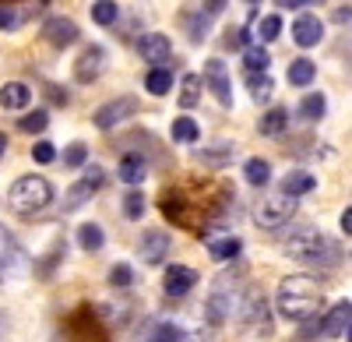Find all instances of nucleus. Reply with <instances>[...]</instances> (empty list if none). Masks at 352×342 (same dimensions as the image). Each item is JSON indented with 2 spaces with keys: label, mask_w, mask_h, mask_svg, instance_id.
Wrapping results in <instances>:
<instances>
[{
  "label": "nucleus",
  "mask_w": 352,
  "mask_h": 342,
  "mask_svg": "<svg viewBox=\"0 0 352 342\" xmlns=\"http://www.w3.org/2000/svg\"><path fill=\"white\" fill-rule=\"evenodd\" d=\"M324 307V286L317 275H289L278 286V314L285 321H314Z\"/></svg>",
  "instance_id": "f257e3e1"
},
{
  "label": "nucleus",
  "mask_w": 352,
  "mask_h": 342,
  "mask_svg": "<svg viewBox=\"0 0 352 342\" xmlns=\"http://www.w3.org/2000/svg\"><path fill=\"white\" fill-rule=\"evenodd\" d=\"M53 202V184L46 177H21L8 191V205L18 215H36Z\"/></svg>",
  "instance_id": "f03ea898"
},
{
  "label": "nucleus",
  "mask_w": 352,
  "mask_h": 342,
  "mask_svg": "<svg viewBox=\"0 0 352 342\" xmlns=\"http://www.w3.org/2000/svg\"><path fill=\"white\" fill-rule=\"evenodd\" d=\"M285 254L289 258H328L331 261V254H335V244L317 230V226H300V230H292L285 237Z\"/></svg>",
  "instance_id": "7ed1b4c3"
},
{
  "label": "nucleus",
  "mask_w": 352,
  "mask_h": 342,
  "mask_svg": "<svg viewBox=\"0 0 352 342\" xmlns=\"http://www.w3.org/2000/svg\"><path fill=\"white\" fill-rule=\"evenodd\" d=\"M296 209H300V197L278 191L272 197H261V202L254 205V222L264 226V230H275V226H285L292 215H296Z\"/></svg>",
  "instance_id": "20e7f679"
},
{
  "label": "nucleus",
  "mask_w": 352,
  "mask_h": 342,
  "mask_svg": "<svg viewBox=\"0 0 352 342\" xmlns=\"http://www.w3.org/2000/svg\"><path fill=\"white\" fill-rule=\"evenodd\" d=\"M240 303H243V290L232 286V279H219L208 300H204V314H208V321H226L232 314H240Z\"/></svg>",
  "instance_id": "39448f33"
},
{
  "label": "nucleus",
  "mask_w": 352,
  "mask_h": 342,
  "mask_svg": "<svg viewBox=\"0 0 352 342\" xmlns=\"http://www.w3.org/2000/svg\"><path fill=\"white\" fill-rule=\"evenodd\" d=\"M134 113H138V99L134 96H120V99H109L106 106H99L92 120H96L99 131H113L120 120H131Z\"/></svg>",
  "instance_id": "423d86ee"
},
{
  "label": "nucleus",
  "mask_w": 352,
  "mask_h": 342,
  "mask_svg": "<svg viewBox=\"0 0 352 342\" xmlns=\"http://www.w3.org/2000/svg\"><path fill=\"white\" fill-rule=\"evenodd\" d=\"M106 184V173H102V166H85V180H78L71 191H67V202H64V212H74L81 209L88 197H92L99 187Z\"/></svg>",
  "instance_id": "0eeeda50"
},
{
  "label": "nucleus",
  "mask_w": 352,
  "mask_h": 342,
  "mask_svg": "<svg viewBox=\"0 0 352 342\" xmlns=\"http://www.w3.org/2000/svg\"><path fill=\"white\" fill-rule=\"evenodd\" d=\"M204 85H208V92L222 103V106H232V81H229V71L219 56H212L208 64H204Z\"/></svg>",
  "instance_id": "6e6552de"
},
{
  "label": "nucleus",
  "mask_w": 352,
  "mask_h": 342,
  "mask_svg": "<svg viewBox=\"0 0 352 342\" xmlns=\"http://www.w3.org/2000/svg\"><path fill=\"white\" fill-rule=\"evenodd\" d=\"M43 39L50 43V46H56V50H67V46H74L78 43V25L71 21V18H46L43 21Z\"/></svg>",
  "instance_id": "1a4fd4ad"
},
{
  "label": "nucleus",
  "mask_w": 352,
  "mask_h": 342,
  "mask_svg": "<svg viewBox=\"0 0 352 342\" xmlns=\"http://www.w3.org/2000/svg\"><path fill=\"white\" fill-rule=\"evenodd\" d=\"M102 71H106V50H102V46H88V50L78 56V64H74V78H78L81 85H92Z\"/></svg>",
  "instance_id": "9d476101"
},
{
  "label": "nucleus",
  "mask_w": 352,
  "mask_h": 342,
  "mask_svg": "<svg viewBox=\"0 0 352 342\" xmlns=\"http://www.w3.org/2000/svg\"><path fill=\"white\" fill-rule=\"evenodd\" d=\"M194 286H197V272L187 268V265H169L166 275H162V290H166V297H187Z\"/></svg>",
  "instance_id": "9b49d317"
},
{
  "label": "nucleus",
  "mask_w": 352,
  "mask_h": 342,
  "mask_svg": "<svg viewBox=\"0 0 352 342\" xmlns=\"http://www.w3.org/2000/svg\"><path fill=\"white\" fill-rule=\"evenodd\" d=\"M138 53H141V61H148V64H166L169 56H173V43L162 36V32H144L138 39Z\"/></svg>",
  "instance_id": "f8f14e48"
},
{
  "label": "nucleus",
  "mask_w": 352,
  "mask_h": 342,
  "mask_svg": "<svg viewBox=\"0 0 352 342\" xmlns=\"http://www.w3.org/2000/svg\"><path fill=\"white\" fill-rule=\"evenodd\" d=\"M349 325H352V303L342 300V303H335L328 314H324V321L317 325V335H320V339H335V335H342Z\"/></svg>",
  "instance_id": "ddd939ff"
},
{
  "label": "nucleus",
  "mask_w": 352,
  "mask_h": 342,
  "mask_svg": "<svg viewBox=\"0 0 352 342\" xmlns=\"http://www.w3.org/2000/svg\"><path fill=\"white\" fill-rule=\"evenodd\" d=\"M292 39H296V46H317L320 39H324V25H320L317 14H300L296 21H292Z\"/></svg>",
  "instance_id": "4468645a"
},
{
  "label": "nucleus",
  "mask_w": 352,
  "mask_h": 342,
  "mask_svg": "<svg viewBox=\"0 0 352 342\" xmlns=\"http://www.w3.org/2000/svg\"><path fill=\"white\" fill-rule=\"evenodd\" d=\"M67 328L78 335V342H102V339H106V332L99 328V318H96L88 307H81V310H78V314L67 321Z\"/></svg>",
  "instance_id": "2eb2a0df"
},
{
  "label": "nucleus",
  "mask_w": 352,
  "mask_h": 342,
  "mask_svg": "<svg viewBox=\"0 0 352 342\" xmlns=\"http://www.w3.org/2000/svg\"><path fill=\"white\" fill-rule=\"evenodd\" d=\"M169 247H173V240L166 237V233H148L141 240V247H138V258L144 261V265H162L166 261V254H169Z\"/></svg>",
  "instance_id": "dca6fc26"
},
{
  "label": "nucleus",
  "mask_w": 352,
  "mask_h": 342,
  "mask_svg": "<svg viewBox=\"0 0 352 342\" xmlns=\"http://www.w3.org/2000/svg\"><path fill=\"white\" fill-rule=\"evenodd\" d=\"M194 156H197V162H204V166L222 169L226 162H232V156H236V145H232V141H215V145H204V149H197Z\"/></svg>",
  "instance_id": "f3484780"
},
{
  "label": "nucleus",
  "mask_w": 352,
  "mask_h": 342,
  "mask_svg": "<svg viewBox=\"0 0 352 342\" xmlns=\"http://www.w3.org/2000/svg\"><path fill=\"white\" fill-rule=\"evenodd\" d=\"M32 103V89H28L25 81H8L4 89H0V106L4 109H25Z\"/></svg>",
  "instance_id": "a211bd4d"
},
{
  "label": "nucleus",
  "mask_w": 352,
  "mask_h": 342,
  "mask_svg": "<svg viewBox=\"0 0 352 342\" xmlns=\"http://www.w3.org/2000/svg\"><path fill=\"white\" fill-rule=\"evenodd\" d=\"M144 177H148V159H144V156H124L120 159V180L124 184H131V187H138Z\"/></svg>",
  "instance_id": "6ab92c4d"
},
{
  "label": "nucleus",
  "mask_w": 352,
  "mask_h": 342,
  "mask_svg": "<svg viewBox=\"0 0 352 342\" xmlns=\"http://www.w3.org/2000/svg\"><path fill=\"white\" fill-rule=\"evenodd\" d=\"M247 89H250L254 103H268L275 92V81L268 78V71H247Z\"/></svg>",
  "instance_id": "aec40b11"
},
{
  "label": "nucleus",
  "mask_w": 352,
  "mask_h": 342,
  "mask_svg": "<svg viewBox=\"0 0 352 342\" xmlns=\"http://www.w3.org/2000/svg\"><path fill=\"white\" fill-rule=\"evenodd\" d=\"M240 250H243L240 237H222V240H208V254H212L215 261H236V258H240Z\"/></svg>",
  "instance_id": "412c9836"
},
{
  "label": "nucleus",
  "mask_w": 352,
  "mask_h": 342,
  "mask_svg": "<svg viewBox=\"0 0 352 342\" xmlns=\"http://www.w3.org/2000/svg\"><path fill=\"white\" fill-rule=\"evenodd\" d=\"M257 127H261V134H264V138H278V134L289 127V109H278V106H275V109H268V113L261 117V124H257Z\"/></svg>",
  "instance_id": "4be33fe9"
},
{
  "label": "nucleus",
  "mask_w": 352,
  "mask_h": 342,
  "mask_svg": "<svg viewBox=\"0 0 352 342\" xmlns=\"http://www.w3.org/2000/svg\"><path fill=\"white\" fill-rule=\"evenodd\" d=\"M78 244H81V250H88V254L102 250V244H106L102 226H96V222H85V226H78Z\"/></svg>",
  "instance_id": "5701e85b"
},
{
  "label": "nucleus",
  "mask_w": 352,
  "mask_h": 342,
  "mask_svg": "<svg viewBox=\"0 0 352 342\" xmlns=\"http://www.w3.org/2000/svg\"><path fill=\"white\" fill-rule=\"evenodd\" d=\"M144 89H148L152 96H166L169 89H173V74L159 64V67H152L148 74H144Z\"/></svg>",
  "instance_id": "b1692460"
},
{
  "label": "nucleus",
  "mask_w": 352,
  "mask_h": 342,
  "mask_svg": "<svg viewBox=\"0 0 352 342\" xmlns=\"http://www.w3.org/2000/svg\"><path fill=\"white\" fill-rule=\"evenodd\" d=\"M243 177H247V184L264 187V184L272 180V166H268V159H247V166H243Z\"/></svg>",
  "instance_id": "393cba45"
},
{
  "label": "nucleus",
  "mask_w": 352,
  "mask_h": 342,
  "mask_svg": "<svg viewBox=\"0 0 352 342\" xmlns=\"http://www.w3.org/2000/svg\"><path fill=\"white\" fill-rule=\"evenodd\" d=\"M116 18H120V4H116V0H96L92 4V21L96 25L109 28V25H116Z\"/></svg>",
  "instance_id": "a878e982"
},
{
  "label": "nucleus",
  "mask_w": 352,
  "mask_h": 342,
  "mask_svg": "<svg viewBox=\"0 0 352 342\" xmlns=\"http://www.w3.org/2000/svg\"><path fill=\"white\" fill-rule=\"evenodd\" d=\"M201 74H184V85H180V106L184 109H194L197 99H201Z\"/></svg>",
  "instance_id": "bb28decb"
},
{
  "label": "nucleus",
  "mask_w": 352,
  "mask_h": 342,
  "mask_svg": "<svg viewBox=\"0 0 352 342\" xmlns=\"http://www.w3.org/2000/svg\"><path fill=\"white\" fill-rule=\"evenodd\" d=\"M314 74H317V67H314V61H307V56H300V61H292L289 64V85H310L314 81Z\"/></svg>",
  "instance_id": "cd10ccee"
},
{
  "label": "nucleus",
  "mask_w": 352,
  "mask_h": 342,
  "mask_svg": "<svg viewBox=\"0 0 352 342\" xmlns=\"http://www.w3.org/2000/svg\"><path fill=\"white\" fill-rule=\"evenodd\" d=\"M148 339L152 342H187V332L180 325H173V321H159V325H152Z\"/></svg>",
  "instance_id": "c85d7f7f"
},
{
  "label": "nucleus",
  "mask_w": 352,
  "mask_h": 342,
  "mask_svg": "<svg viewBox=\"0 0 352 342\" xmlns=\"http://www.w3.org/2000/svg\"><path fill=\"white\" fill-rule=\"evenodd\" d=\"M21 261V250H18V244L4 233V230H0V275H4L8 268H14Z\"/></svg>",
  "instance_id": "c756f323"
},
{
  "label": "nucleus",
  "mask_w": 352,
  "mask_h": 342,
  "mask_svg": "<svg viewBox=\"0 0 352 342\" xmlns=\"http://www.w3.org/2000/svg\"><path fill=\"white\" fill-rule=\"evenodd\" d=\"M314 187H317V177H310V173H289V177L282 180V191H285V194H296V197H300V194H310Z\"/></svg>",
  "instance_id": "7c9ffc66"
},
{
  "label": "nucleus",
  "mask_w": 352,
  "mask_h": 342,
  "mask_svg": "<svg viewBox=\"0 0 352 342\" xmlns=\"http://www.w3.org/2000/svg\"><path fill=\"white\" fill-rule=\"evenodd\" d=\"M324 109H328V99L320 96V92H310V96H303V103H300V113L307 120H320L324 117Z\"/></svg>",
  "instance_id": "2f4dec72"
},
{
  "label": "nucleus",
  "mask_w": 352,
  "mask_h": 342,
  "mask_svg": "<svg viewBox=\"0 0 352 342\" xmlns=\"http://www.w3.org/2000/svg\"><path fill=\"white\" fill-rule=\"evenodd\" d=\"M243 64H247V71H268L272 56L264 46H243Z\"/></svg>",
  "instance_id": "473e14b6"
},
{
  "label": "nucleus",
  "mask_w": 352,
  "mask_h": 342,
  "mask_svg": "<svg viewBox=\"0 0 352 342\" xmlns=\"http://www.w3.org/2000/svg\"><path fill=\"white\" fill-rule=\"evenodd\" d=\"M169 134H173V141H197V138H201V127H197L190 117H176Z\"/></svg>",
  "instance_id": "72a5a7b5"
},
{
  "label": "nucleus",
  "mask_w": 352,
  "mask_h": 342,
  "mask_svg": "<svg viewBox=\"0 0 352 342\" xmlns=\"http://www.w3.org/2000/svg\"><path fill=\"white\" fill-rule=\"evenodd\" d=\"M46 124H50V113H46V109H36V113H25L18 127H21L25 134H39V131H46Z\"/></svg>",
  "instance_id": "f704fd0d"
},
{
  "label": "nucleus",
  "mask_w": 352,
  "mask_h": 342,
  "mask_svg": "<svg viewBox=\"0 0 352 342\" xmlns=\"http://www.w3.org/2000/svg\"><path fill=\"white\" fill-rule=\"evenodd\" d=\"M278 32H282V18H278V14L261 18V25H257V36H261V43H275V39H278Z\"/></svg>",
  "instance_id": "c9c22d12"
},
{
  "label": "nucleus",
  "mask_w": 352,
  "mask_h": 342,
  "mask_svg": "<svg viewBox=\"0 0 352 342\" xmlns=\"http://www.w3.org/2000/svg\"><path fill=\"white\" fill-rule=\"evenodd\" d=\"M208 25H212V18L204 14V11H197V14H187V28H190V39H194V43H201L204 36H208Z\"/></svg>",
  "instance_id": "e433bc0d"
},
{
  "label": "nucleus",
  "mask_w": 352,
  "mask_h": 342,
  "mask_svg": "<svg viewBox=\"0 0 352 342\" xmlns=\"http://www.w3.org/2000/svg\"><path fill=\"white\" fill-rule=\"evenodd\" d=\"M25 18H28V14L18 11V8H0V32H14Z\"/></svg>",
  "instance_id": "4c0bfd02"
},
{
  "label": "nucleus",
  "mask_w": 352,
  "mask_h": 342,
  "mask_svg": "<svg viewBox=\"0 0 352 342\" xmlns=\"http://www.w3.org/2000/svg\"><path fill=\"white\" fill-rule=\"evenodd\" d=\"M109 282L116 290H127L131 282H134V272H131V265H113L109 268Z\"/></svg>",
  "instance_id": "58836bf2"
},
{
  "label": "nucleus",
  "mask_w": 352,
  "mask_h": 342,
  "mask_svg": "<svg viewBox=\"0 0 352 342\" xmlns=\"http://www.w3.org/2000/svg\"><path fill=\"white\" fill-rule=\"evenodd\" d=\"M85 159H88V149L81 145V141H74V145L64 152V166H67V169H81Z\"/></svg>",
  "instance_id": "ea45409f"
},
{
  "label": "nucleus",
  "mask_w": 352,
  "mask_h": 342,
  "mask_svg": "<svg viewBox=\"0 0 352 342\" xmlns=\"http://www.w3.org/2000/svg\"><path fill=\"white\" fill-rule=\"evenodd\" d=\"M124 212H127V219H141L144 215V194L141 191H131L124 197Z\"/></svg>",
  "instance_id": "a19ab883"
},
{
  "label": "nucleus",
  "mask_w": 352,
  "mask_h": 342,
  "mask_svg": "<svg viewBox=\"0 0 352 342\" xmlns=\"http://www.w3.org/2000/svg\"><path fill=\"white\" fill-rule=\"evenodd\" d=\"M32 159H36V162H53V159H56V149L50 145V141H36Z\"/></svg>",
  "instance_id": "79ce46f5"
},
{
  "label": "nucleus",
  "mask_w": 352,
  "mask_h": 342,
  "mask_svg": "<svg viewBox=\"0 0 352 342\" xmlns=\"http://www.w3.org/2000/svg\"><path fill=\"white\" fill-rule=\"evenodd\" d=\"M226 46L232 50V46H236V50H243V46H250V32H247V28H236V32H229V39H226Z\"/></svg>",
  "instance_id": "37998d69"
},
{
  "label": "nucleus",
  "mask_w": 352,
  "mask_h": 342,
  "mask_svg": "<svg viewBox=\"0 0 352 342\" xmlns=\"http://www.w3.org/2000/svg\"><path fill=\"white\" fill-rule=\"evenodd\" d=\"M222 8H226V0H204V14H208V18H215V14H222Z\"/></svg>",
  "instance_id": "c03bdc74"
},
{
  "label": "nucleus",
  "mask_w": 352,
  "mask_h": 342,
  "mask_svg": "<svg viewBox=\"0 0 352 342\" xmlns=\"http://www.w3.org/2000/svg\"><path fill=\"white\" fill-rule=\"evenodd\" d=\"M278 8H310V4H324V0H275Z\"/></svg>",
  "instance_id": "a18cd8bd"
},
{
  "label": "nucleus",
  "mask_w": 352,
  "mask_h": 342,
  "mask_svg": "<svg viewBox=\"0 0 352 342\" xmlns=\"http://www.w3.org/2000/svg\"><path fill=\"white\" fill-rule=\"evenodd\" d=\"M335 21L338 25H352V8H338L335 11Z\"/></svg>",
  "instance_id": "49530a36"
},
{
  "label": "nucleus",
  "mask_w": 352,
  "mask_h": 342,
  "mask_svg": "<svg viewBox=\"0 0 352 342\" xmlns=\"http://www.w3.org/2000/svg\"><path fill=\"white\" fill-rule=\"evenodd\" d=\"M342 230H345V233H352V209H345V212H342Z\"/></svg>",
  "instance_id": "de8ad7c7"
},
{
  "label": "nucleus",
  "mask_w": 352,
  "mask_h": 342,
  "mask_svg": "<svg viewBox=\"0 0 352 342\" xmlns=\"http://www.w3.org/2000/svg\"><path fill=\"white\" fill-rule=\"evenodd\" d=\"M50 96H53L56 103H67V92H60V89H50Z\"/></svg>",
  "instance_id": "09e8293b"
},
{
  "label": "nucleus",
  "mask_w": 352,
  "mask_h": 342,
  "mask_svg": "<svg viewBox=\"0 0 352 342\" xmlns=\"http://www.w3.org/2000/svg\"><path fill=\"white\" fill-rule=\"evenodd\" d=\"M8 152V134H0V156Z\"/></svg>",
  "instance_id": "8fccbe9b"
},
{
  "label": "nucleus",
  "mask_w": 352,
  "mask_h": 342,
  "mask_svg": "<svg viewBox=\"0 0 352 342\" xmlns=\"http://www.w3.org/2000/svg\"><path fill=\"white\" fill-rule=\"evenodd\" d=\"M4 332H8V318H4V314H0V335H4Z\"/></svg>",
  "instance_id": "3c124183"
},
{
  "label": "nucleus",
  "mask_w": 352,
  "mask_h": 342,
  "mask_svg": "<svg viewBox=\"0 0 352 342\" xmlns=\"http://www.w3.org/2000/svg\"><path fill=\"white\" fill-rule=\"evenodd\" d=\"M345 339H349V342H352V325H349V335H345Z\"/></svg>",
  "instance_id": "603ef678"
},
{
  "label": "nucleus",
  "mask_w": 352,
  "mask_h": 342,
  "mask_svg": "<svg viewBox=\"0 0 352 342\" xmlns=\"http://www.w3.org/2000/svg\"><path fill=\"white\" fill-rule=\"evenodd\" d=\"M247 4H257V0H247Z\"/></svg>",
  "instance_id": "864d4df0"
}]
</instances>
